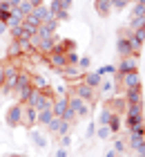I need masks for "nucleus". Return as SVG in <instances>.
Segmentation results:
<instances>
[{"label": "nucleus", "instance_id": "2", "mask_svg": "<svg viewBox=\"0 0 145 157\" xmlns=\"http://www.w3.org/2000/svg\"><path fill=\"white\" fill-rule=\"evenodd\" d=\"M54 99L56 97H54L52 88L49 90H34L31 97H29V101H27V105H31V108H36V110H45V108H52Z\"/></svg>", "mask_w": 145, "mask_h": 157}, {"label": "nucleus", "instance_id": "23", "mask_svg": "<svg viewBox=\"0 0 145 157\" xmlns=\"http://www.w3.org/2000/svg\"><path fill=\"white\" fill-rule=\"evenodd\" d=\"M52 119H54V110H52V108L38 110V124H40V126H47Z\"/></svg>", "mask_w": 145, "mask_h": 157}, {"label": "nucleus", "instance_id": "34", "mask_svg": "<svg viewBox=\"0 0 145 157\" xmlns=\"http://www.w3.org/2000/svg\"><path fill=\"white\" fill-rule=\"evenodd\" d=\"M107 126L112 128V132L118 130V128H121V119H118V115H112V119H110V124H107Z\"/></svg>", "mask_w": 145, "mask_h": 157}, {"label": "nucleus", "instance_id": "4", "mask_svg": "<svg viewBox=\"0 0 145 157\" xmlns=\"http://www.w3.org/2000/svg\"><path fill=\"white\" fill-rule=\"evenodd\" d=\"M116 83L125 90H132V88H141V78H139V72H125V74H114Z\"/></svg>", "mask_w": 145, "mask_h": 157}, {"label": "nucleus", "instance_id": "28", "mask_svg": "<svg viewBox=\"0 0 145 157\" xmlns=\"http://www.w3.org/2000/svg\"><path fill=\"white\" fill-rule=\"evenodd\" d=\"M16 9L23 13V16H27V13H31V11H34V5H31V0H20V5L16 7Z\"/></svg>", "mask_w": 145, "mask_h": 157}, {"label": "nucleus", "instance_id": "17", "mask_svg": "<svg viewBox=\"0 0 145 157\" xmlns=\"http://www.w3.org/2000/svg\"><path fill=\"white\" fill-rule=\"evenodd\" d=\"M116 52H118V56L123 59V56H132V47H129V40L118 36V43H116ZM136 56V54H134Z\"/></svg>", "mask_w": 145, "mask_h": 157}, {"label": "nucleus", "instance_id": "18", "mask_svg": "<svg viewBox=\"0 0 145 157\" xmlns=\"http://www.w3.org/2000/svg\"><path fill=\"white\" fill-rule=\"evenodd\" d=\"M100 81H103V76H100L98 72H87L85 78H83V83H87V85H89V88H94V90H98Z\"/></svg>", "mask_w": 145, "mask_h": 157}, {"label": "nucleus", "instance_id": "32", "mask_svg": "<svg viewBox=\"0 0 145 157\" xmlns=\"http://www.w3.org/2000/svg\"><path fill=\"white\" fill-rule=\"evenodd\" d=\"M127 5H132V0H112V9L116 11H123Z\"/></svg>", "mask_w": 145, "mask_h": 157}, {"label": "nucleus", "instance_id": "6", "mask_svg": "<svg viewBox=\"0 0 145 157\" xmlns=\"http://www.w3.org/2000/svg\"><path fill=\"white\" fill-rule=\"evenodd\" d=\"M125 72H139V56H123L121 63L116 65V74H125Z\"/></svg>", "mask_w": 145, "mask_h": 157}, {"label": "nucleus", "instance_id": "26", "mask_svg": "<svg viewBox=\"0 0 145 157\" xmlns=\"http://www.w3.org/2000/svg\"><path fill=\"white\" fill-rule=\"evenodd\" d=\"M96 137H100V139H110V137H112V128L107 126V124L96 126Z\"/></svg>", "mask_w": 145, "mask_h": 157}, {"label": "nucleus", "instance_id": "39", "mask_svg": "<svg viewBox=\"0 0 145 157\" xmlns=\"http://www.w3.org/2000/svg\"><path fill=\"white\" fill-rule=\"evenodd\" d=\"M60 144H63V148H67V146L71 144V139H69V135H60Z\"/></svg>", "mask_w": 145, "mask_h": 157}, {"label": "nucleus", "instance_id": "12", "mask_svg": "<svg viewBox=\"0 0 145 157\" xmlns=\"http://www.w3.org/2000/svg\"><path fill=\"white\" fill-rule=\"evenodd\" d=\"M49 65L56 67V70H63L65 65H67V54H65V52H58V49H54V52L49 54Z\"/></svg>", "mask_w": 145, "mask_h": 157}, {"label": "nucleus", "instance_id": "1", "mask_svg": "<svg viewBox=\"0 0 145 157\" xmlns=\"http://www.w3.org/2000/svg\"><path fill=\"white\" fill-rule=\"evenodd\" d=\"M125 126L127 130H139L145 132V124H143V103L141 105H127L125 108Z\"/></svg>", "mask_w": 145, "mask_h": 157}, {"label": "nucleus", "instance_id": "30", "mask_svg": "<svg viewBox=\"0 0 145 157\" xmlns=\"http://www.w3.org/2000/svg\"><path fill=\"white\" fill-rule=\"evenodd\" d=\"M114 85H116V78H103L98 88L103 90V92H112V90H114Z\"/></svg>", "mask_w": 145, "mask_h": 157}, {"label": "nucleus", "instance_id": "40", "mask_svg": "<svg viewBox=\"0 0 145 157\" xmlns=\"http://www.w3.org/2000/svg\"><path fill=\"white\" fill-rule=\"evenodd\" d=\"M56 157H67V151H65V148H58V151H56Z\"/></svg>", "mask_w": 145, "mask_h": 157}, {"label": "nucleus", "instance_id": "21", "mask_svg": "<svg viewBox=\"0 0 145 157\" xmlns=\"http://www.w3.org/2000/svg\"><path fill=\"white\" fill-rule=\"evenodd\" d=\"M31 13H34V16H36V18H38V20H40V23H45V20H47V18H52V13H49V7H47V5H40V7H34V11H31Z\"/></svg>", "mask_w": 145, "mask_h": 157}, {"label": "nucleus", "instance_id": "22", "mask_svg": "<svg viewBox=\"0 0 145 157\" xmlns=\"http://www.w3.org/2000/svg\"><path fill=\"white\" fill-rule=\"evenodd\" d=\"M20 54H23V45L11 38V43L7 45V56H9V59H16V56H20Z\"/></svg>", "mask_w": 145, "mask_h": 157}, {"label": "nucleus", "instance_id": "5", "mask_svg": "<svg viewBox=\"0 0 145 157\" xmlns=\"http://www.w3.org/2000/svg\"><path fill=\"white\" fill-rule=\"evenodd\" d=\"M69 108H71V112H74V115H76L78 119L89 117V112H92L89 103L83 101V99H81V97H76V94H71V97H69Z\"/></svg>", "mask_w": 145, "mask_h": 157}, {"label": "nucleus", "instance_id": "45", "mask_svg": "<svg viewBox=\"0 0 145 157\" xmlns=\"http://www.w3.org/2000/svg\"><path fill=\"white\" fill-rule=\"evenodd\" d=\"M105 157H116V151H107V155Z\"/></svg>", "mask_w": 145, "mask_h": 157}, {"label": "nucleus", "instance_id": "24", "mask_svg": "<svg viewBox=\"0 0 145 157\" xmlns=\"http://www.w3.org/2000/svg\"><path fill=\"white\" fill-rule=\"evenodd\" d=\"M31 88L34 90H49V83L45 81V76H31Z\"/></svg>", "mask_w": 145, "mask_h": 157}, {"label": "nucleus", "instance_id": "46", "mask_svg": "<svg viewBox=\"0 0 145 157\" xmlns=\"http://www.w3.org/2000/svg\"><path fill=\"white\" fill-rule=\"evenodd\" d=\"M2 157H16V153H7V155H2Z\"/></svg>", "mask_w": 145, "mask_h": 157}, {"label": "nucleus", "instance_id": "35", "mask_svg": "<svg viewBox=\"0 0 145 157\" xmlns=\"http://www.w3.org/2000/svg\"><path fill=\"white\" fill-rule=\"evenodd\" d=\"M67 65H78V54H76V49H74V52H67Z\"/></svg>", "mask_w": 145, "mask_h": 157}, {"label": "nucleus", "instance_id": "27", "mask_svg": "<svg viewBox=\"0 0 145 157\" xmlns=\"http://www.w3.org/2000/svg\"><path fill=\"white\" fill-rule=\"evenodd\" d=\"M112 115H114V112H112V110H110V108L105 105V108L100 110V115H98V121H96V126H100V124H110Z\"/></svg>", "mask_w": 145, "mask_h": 157}, {"label": "nucleus", "instance_id": "41", "mask_svg": "<svg viewBox=\"0 0 145 157\" xmlns=\"http://www.w3.org/2000/svg\"><path fill=\"white\" fill-rule=\"evenodd\" d=\"M7 2H9V7H11V9H16V7L20 5V0H7Z\"/></svg>", "mask_w": 145, "mask_h": 157}, {"label": "nucleus", "instance_id": "13", "mask_svg": "<svg viewBox=\"0 0 145 157\" xmlns=\"http://www.w3.org/2000/svg\"><path fill=\"white\" fill-rule=\"evenodd\" d=\"M125 101H127V105H141L143 103V90L141 88L125 90Z\"/></svg>", "mask_w": 145, "mask_h": 157}, {"label": "nucleus", "instance_id": "7", "mask_svg": "<svg viewBox=\"0 0 145 157\" xmlns=\"http://www.w3.org/2000/svg\"><path fill=\"white\" fill-rule=\"evenodd\" d=\"M69 126H71V124H67V121H63V119L54 117L45 128H47L49 132H54V135H58V137H60V135H69Z\"/></svg>", "mask_w": 145, "mask_h": 157}, {"label": "nucleus", "instance_id": "33", "mask_svg": "<svg viewBox=\"0 0 145 157\" xmlns=\"http://www.w3.org/2000/svg\"><path fill=\"white\" fill-rule=\"evenodd\" d=\"M89 65H92V59H89V56H83V59H78V70H81V72L89 70Z\"/></svg>", "mask_w": 145, "mask_h": 157}, {"label": "nucleus", "instance_id": "25", "mask_svg": "<svg viewBox=\"0 0 145 157\" xmlns=\"http://www.w3.org/2000/svg\"><path fill=\"white\" fill-rule=\"evenodd\" d=\"M129 32H136V29H145V16H139V18H129Z\"/></svg>", "mask_w": 145, "mask_h": 157}, {"label": "nucleus", "instance_id": "14", "mask_svg": "<svg viewBox=\"0 0 145 157\" xmlns=\"http://www.w3.org/2000/svg\"><path fill=\"white\" fill-rule=\"evenodd\" d=\"M105 105L114 112V115H121V110H125V108H127V101H125V97H112Z\"/></svg>", "mask_w": 145, "mask_h": 157}, {"label": "nucleus", "instance_id": "44", "mask_svg": "<svg viewBox=\"0 0 145 157\" xmlns=\"http://www.w3.org/2000/svg\"><path fill=\"white\" fill-rule=\"evenodd\" d=\"M31 5L34 7H40V5H45V2H42V0H31Z\"/></svg>", "mask_w": 145, "mask_h": 157}, {"label": "nucleus", "instance_id": "9", "mask_svg": "<svg viewBox=\"0 0 145 157\" xmlns=\"http://www.w3.org/2000/svg\"><path fill=\"white\" fill-rule=\"evenodd\" d=\"M74 94H76V97H81L83 101H87V103H92L94 99H96V90H94V88H89V85H87V83H83V81H81V83L76 85Z\"/></svg>", "mask_w": 145, "mask_h": 157}, {"label": "nucleus", "instance_id": "20", "mask_svg": "<svg viewBox=\"0 0 145 157\" xmlns=\"http://www.w3.org/2000/svg\"><path fill=\"white\" fill-rule=\"evenodd\" d=\"M23 13H20L18 9H11L9 11V18H7V27H9V29H11V27H18V25H23Z\"/></svg>", "mask_w": 145, "mask_h": 157}, {"label": "nucleus", "instance_id": "43", "mask_svg": "<svg viewBox=\"0 0 145 157\" xmlns=\"http://www.w3.org/2000/svg\"><path fill=\"white\" fill-rule=\"evenodd\" d=\"M5 83V72H2V65H0V85Z\"/></svg>", "mask_w": 145, "mask_h": 157}, {"label": "nucleus", "instance_id": "19", "mask_svg": "<svg viewBox=\"0 0 145 157\" xmlns=\"http://www.w3.org/2000/svg\"><path fill=\"white\" fill-rule=\"evenodd\" d=\"M29 137H31V141L38 148H47V137L42 132H38V130H34V128H29Z\"/></svg>", "mask_w": 145, "mask_h": 157}, {"label": "nucleus", "instance_id": "42", "mask_svg": "<svg viewBox=\"0 0 145 157\" xmlns=\"http://www.w3.org/2000/svg\"><path fill=\"white\" fill-rule=\"evenodd\" d=\"M71 2H74V0H63V7H65V9H67V11H69V7H71Z\"/></svg>", "mask_w": 145, "mask_h": 157}, {"label": "nucleus", "instance_id": "11", "mask_svg": "<svg viewBox=\"0 0 145 157\" xmlns=\"http://www.w3.org/2000/svg\"><path fill=\"white\" fill-rule=\"evenodd\" d=\"M67 108H69V97H56V99H54V103H52L54 117L63 119V115L67 112Z\"/></svg>", "mask_w": 145, "mask_h": 157}, {"label": "nucleus", "instance_id": "3", "mask_svg": "<svg viewBox=\"0 0 145 157\" xmlns=\"http://www.w3.org/2000/svg\"><path fill=\"white\" fill-rule=\"evenodd\" d=\"M23 105L25 103H13L7 108L5 112V121H7V126H11V128H16V126H23Z\"/></svg>", "mask_w": 145, "mask_h": 157}, {"label": "nucleus", "instance_id": "31", "mask_svg": "<svg viewBox=\"0 0 145 157\" xmlns=\"http://www.w3.org/2000/svg\"><path fill=\"white\" fill-rule=\"evenodd\" d=\"M96 72H98L100 76H114V74H116V65H103V67H98Z\"/></svg>", "mask_w": 145, "mask_h": 157}, {"label": "nucleus", "instance_id": "15", "mask_svg": "<svg viewBox=\"0 0 145 157\" xmlns=\"http://www.w3.org/2000/svg\"><path fill=\"white\" fill-rule=\"evenodd\" d=\"M141 146H145V132L132 130L129 132V148H132V151H139Z\"/></svg>", "mask_w": 145, "mask_h": 157}, {"label": "nucleus", "instance_id": "36", "mask_svg": "<svg viewBox=\"0 0 145 157\" xmlns=\"http://www.w3.org/2000/svg\"><path fill=\"white\" fill-rule=\"evenodd\" d=\"M114 151H116V155L123 153V151H125V141H123V139H116V141H114Z\"/></svg>", "mask_w": 145, "mask_h": 157}, {"label": "nucleus", "instance_id": "16", "mask_svg": "<svg viewBox=\"0 0 145 157\" xmlns=\"http://www.w3.org/2000/svg\"><path fill=\"white\" fill-rule=\"evenodd\" d=\"M94 9H96L98 16L107 18L112 13V0H96V2H94Z\"/></svg>", "mask_w": 145, "mask_h": 157}, {"label": "nucleus", "instance_id": "47", "mask_svg": "<svg viewBox=\"0 0 145 157\" xmlns=\"http://www.w3.org/2000/svg\"><path fill=\"white\" fill-rule=\"evenodd\" d=\"M16 157H27V155H16Z\"/></svg>", "mask_w": 145, "mask_h": 157}, {"label": "nucleus", "instance_id": "37", "mask_svg": "<svg viewBox=\"0 0 145 157\" xmlns=\"http://www.w3.org/2000/svg\"><path fill=\"white\" fill-rule=\"evenodd\" d=\"M94 135H96V124L92 121V124L87 126V132H85V137H94Z\"/></svg>", "mask_w": 145, "mask_h": 157}, {"label": "nucleus", "instance_id": "10", "mask_svg": "<svg viewBox=\"0 0 145 157\" xmlns=\"http://www.w3.org/2000/svg\"><path fill=\"white\" fill-rule=\"evenodd\" d=\"M36 124H38V110L25 103V105H23V126H27V128H34Z\"/></svg>", "mask_w": 145, "mask_h": 157}, {"label": "nucleus", "instance_id": "29", "mask_svg": "<svg viewBox=\"0 0 145 157\" xmlns=\"http://www.w3.org/2000/svg\"><path fill=\"white\" fill-rule=\"evenodd\" d=\"M139 16H145V2H134V9L129 13V18H139Z\"/></svg>", "mask_w": 145, "mask_h": 157}, {"label": "nucleus", "instance_id": "38", "mask_svg": "<svg viewBox=\"0 0 145 157\" xmlns=\"http://www.w3.org/2000/svg\"><path fill=\"white\" fill-rule=\"evenodd\" d=\"M132 34H134V36L139 38L141 43H145V29H136V32H132Z\"/></svg>", "mask_w": 145, "mask_h": 157}, {"label": "nucleus", "instance_id": "8", "mask_svg": "<svg viewBox=\"0 0 145 157\" xmlns=\"http://www.w3.org/2000/svg\"><path fill=\"white\" fill-rule=\"evenodd\" d=\"M47 7H49V13H52V18H56L58 23L69 18V11L63 7V0H52V5H47Z\"/></svg>", "mask_w": 145, "mask_h": 157}]
</instances>
